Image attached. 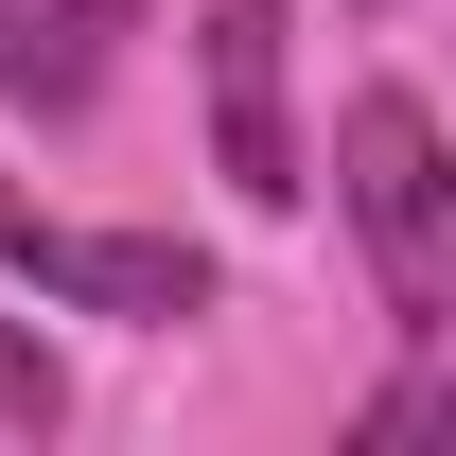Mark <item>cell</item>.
I'll list each match as a JSON object with an SVG mask.
<instances>
[{
	"mask_svg": "<svg viewBox=\"0 0 456 456\" xmlns=\"http://www.w3.org/2000/svg\"><path fill=\"white\" fill-rule=\"evenodd\" d=\"M123 36H141V0H0V106L88 123L106 70H123Z\"/></svg>",
	"mask_w": 456,
	"mask_h": 456,
	"instance_id": "obj_4",
	"label": "cell"
},
{
	"mask_svg": "<svg viewBox=\"0 0 456 456\" xmlns=\"http://www.w3.org/2000/svg\"><path fill=\"white\" fill-rule=\"evenodd\" d=\"M351 439H369V456H387V439H456V387H439V369H421V387H387V403H369V421H351Z\"/></svg>",
	"mask_w": 456,
	"mask_h": 456,
	"instance_id": "obj_6",
	"label": "cell"
},
{
	"mask_svg": "<svg viewBox=\"0 0 456 456\" xmlns=\"http://www.w3.org/2000/svg\"><path fill=\"white\" fill-rule=\"evenodd\" d=\"M334 193H351V228H369L387 316H403V334H439V316H456V141L421 123V88H351Z\"/></svg>",
	"mask_w": 456,
	"mask_h": 456,
	"instance_id": "obj_1",
	"label": "cell"
},
{
	"mask_svg": "<svg viewBox=\"0 0 456 456\" xmlns=\"http://www.w3.org/2000/svg\"><path fill=\"white\" fill-rule=\"evenodd\" d=\"M0 421H18V439H53V421H70V387H53V351L18 334V316H0Z\"/></svg>",
	"mask_w": 456,
	"mask_h": 456,
	"instance_id": "obj_5",
	"label": "cell"
},
{
	"mask_svg": "<svg viewBox=\"0 0 456 456\" xmlns=\"http://www.w3.org/2000/svg\"><path fill=\"white\" fill-rule=\"evenodd\" d=\"M0 264L70 316H123V334H175V316H211V246H175V228H53L18 175H0Z\"/></svg>",
	"mask_w": 456,
	"mask_h": 456,
	"instance_id": "obj_2",
	"label": "cell"
},
{
	"mask_svg": "<svg viewBox=\"0 0 456 456\" xmlns=\"http://www.w3.org/2000/svg\"><path fill=\"white\" fill-rule=\"evenodd\" d=\"M281 53H298L281 0H211V159H228L246 211H298L316 193V159H298V123H281Z\"/></svg>",
	"mask_w": 456,
	"mask_h": 456,
	"instance_id": "obj_3",
	"label": "cell"
}]
</instances>
